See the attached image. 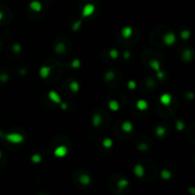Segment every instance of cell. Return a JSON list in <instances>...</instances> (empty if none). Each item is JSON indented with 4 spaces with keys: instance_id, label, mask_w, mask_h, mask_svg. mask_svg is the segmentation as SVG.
<instances>
[{
    "instance_id": "cell-29",
    "label": "cell",
    "mask_w": 195,
    "mask_h": 195,
    "mask_svg": "<svg viewBox=\"0 0 195 195\" xmlns=\"http://www.w3.org/2000/svg\"><path fill=\"white\" fill-rule=\"evenodd\" d=\"M2 18H3V13H2V12H0V20Z\"/></svg>"
},
{
    "instance_id": "cell-22",
    "label": "cell",
    "mask_w": 195,
    "mask_h": 195,
    "mask_svg": "<svg viewBox=\"0 0 195 195\" xmlns=\"http://www.w3.org/2000/svg\"><path fill=\"white\" fill-rule=\"evenodd\" d=\"M176 128H177L178 131H182V129H184V128H185V124H184L182 121L178 120L176 122Z\"/></svg>"
},
{
    "instance_id": "cell-27",
    "label": "cell",
    "mask_w": 195,
    "mask_h": 195,
    "mask_svg": "<svg viewBox=\"0 0 195 195\" xmlns=\"http://www.w3.org/2000/svg\"><path fill=\"white\" fill-rule=\"evenodd\" d=\"M80 180H82L81 182L82 183H85V184H88V183H90V178H89L87 175H84V176H82L81 178H80Z\"/></svg>"
},
{
    "instance_id": "cell-10",
    "label": "cell",
    "mask_w": 195,
    "mask_h": 195,
    "mask_svg": "<svg viewBox=\"0 0 195 195\" xmlns=\"http://www.w3.org/2000/svg\"><path fill=\"white\" fill-rule=\"evenodd\" d=\"M132 32H133V30H132V29L131 28V27H125V28H123L122 30H121V33H122L123 37L126 39L129 38V37L132 35Z\"/></svg>"
},
{
    "instance_id": "cell-20",
    "label": "cell",
    "mask_w": 195,
    "mask_h": 195,
    "mask_svg": "<svg viewBox=\"0 0 195 195\" xmlns=\"http://www.w3.org/2000/svg\"><path fill=\"white\" fill-rule=\"evenodd\" d=\"M71 67L74 68V69H78V68L81 67V62L79 59H74L73 62H71Z\"/></svg>"
},
{
    "instance_id": "cell-4",
    "label": "cell",
    "mask_w": 195,
    "mask_h": 195,
    "mask_svg": "<svg viewBox=\"0 0 195 195\" xmlns=\"http://www.w3.org/2000/svg\"><path fill=\"white\" fill-rule=\"evenodd\" d=\"M54 156L58 157V158H63L68 154V148L66 146H58L57 148L54 149L53 151Z\"/></svg>"
},
{
    "instance_id": "cell-23",
    "label": "cell",
    "mask_w": 195,
    "mask_h": 195,
    "mask_svg": "<svg viewBox=\"0 0 195 195\" xmlns=\"http://www.w3.org/2000/svg\"><path fill=\"white\" fill-rule=\"evenodd\" d=\"M190 33L189 30H184V32H181V37H182L183 39H187L189 37Z\"/></svg>"
},
{
    "instance_id": "cell-17",
    "label": "cell",
    "mask_w": 195,
    "mask_h": 195,
    "mask_svg": "<svg viewBox=\"0 0 195 195\" xmlns=\"http://www.w3.org/2000/svg\"><path fill=\"white\" fill-rule=\"evenodd\" d=\"M134 172L137 176H142L144 174V167L141 165H136L134 167Z\"/></svg>"
},
{
    "instance_id": "cell-7",
    "label": "cell",
    "mask_w": 195,
    "mask_h": 195,
    "mask_svg": "<svg viewBox=\"0 0 195 195\" xmlns=\"http://www.w3.org/2000/svg\"><path fill=\"white\" fill-rule=\"evenodd\" d=\"M172 101V97L169 93H163L160 96V102L164 106H169Z\"/></svg>"
},
{
    "instance_id": "cell-19",
    "label": "cell",
    "mask_w": 195,
    "mask_h": 195,
    "mask_svg": "<svg viewBox=\"0 0 195 195\" xmlns=\"http://www.w3.org/2000/svg\"><path fill=\"white\" fill-rule=\"evenodd\" d=\"M32 161L35 163H40L41 161H42V156L38 154V153H35V154H33L32 156Z\"/></svg>"
},
{
    "instance_id": "cell-30",
    "label": "cell",
    "mask_w": 195,
    "mask_h": 195,
    "mask_svg": "<svg viewBox=\"0 0 195 195\" xmlns=\"http://www.w3.org/2000/svg\"><path fill=\"white\" fill-rule=\"evenodd\" d=\"M0 157H1V151H0Z\"/></svg>"
},
{
    "instance_id": "cell-28",
    "label": "cell",
    "mask_w": 195,
    "mask_h": 195,
    "mask_svg": "<svg viewBox=\"0 0 195 195\" xmlns=\"http://www.w3.org/2000/svg\"><path fill=\"white\" fill-rule=\"evenodd\" d=\"M129 52H126L125 53V58L127 57V58H129Z\"/></svg>"
},
{
    "instance_id": "cell-2",
    "label": "cell",
    "mask_w": 195,
    "mask_h": 195,
    "mask_svg": "<svg viewBox=\"0 0 195 195\" xmlns=\"http://www.w3.org/2000/svg\"><path fill=\"white\" fill-rule=\"evenodd\" d=\"M94 12H95V6L91 4V3H88L82 9V17L83 18L90 17V16L93 15Z\"/></svg>"
},
{
    "instance_id": "cell-11",
    "label": "cell",
    "mask_w": 195,
    "mask_h": 195,
    "mask_svg": "<svg viewBox=\"0 0 195 195\" xmlns=\"http://www.w3.org/2000/svg\"><path fill=\"white\" fill-rule=\"evenodd\" d=\"M121 129H122V131H125V132H131L132 131V129H133V126L131 124V122L125 121V122H123V124L121 126Z\"/></svg>"
},
{
    "instance_id": "cell-9",
    "label": "cell",
    "mask_w": 195,
    "mask_h": 195,
    "mask_svg": "<svg viewBox=\"0 0 195 195\" xmlns=\"http://www.w3.org/2000/svg\"><path fill=\"white\" fill-rule=\"evenodd\" d=\"M136 108H137L139 111H146L147 109L149 108V104L148 102L144 99H140L137 102H136Z\"/></svg>"
},
{
    "instance_id": "cell-21",
    "label": "cell",
    "mask_w": 195,
    "mask_h": 195,
    "mask_svg": "<svg viewBox=\"0 0 195 195\" xmlns=\"http://www.w3.org/2000/svg\"><path fill=\"white\" fill-rule=\"evenodd\" d=\"M118 55H119V53L115 49H112L109 50V56L111 58H113V59H116V58L118 57Z\"/></svg>"
},
{
    "instance_id": "cell-16",
    "label": "cell",
    "mask_w": 195,
    "mask_h": 195,
    "mask_svg": "<svg viewBox=\"0 0 195 195\" xmlns=\"http://www.w3.org/2000/svg\"><path fill=\"white\" fill-rule=\"evenodd\" d=\"M102 145H103L104 148L109 149V148H111L112 145H113V141H112V139H111V138H106L103 140V142H102Z\"/></svg>"
},
{
    "instance_id": "cell-1",
    "label": "cell",
    "mask_w": 195,
    "mask_h": 195,
    "mask_svg": "<svg viewBox=\"0 0 195 195\" xmlns=\"http://www.w3.org/2000/svg\"><path fill=\"white\" fill-rule=\"evenodd\" d=\"M5 138L7 141H9L10 143L15 144V145H18V144H21L24 142V136L21 134V133H17V132H12V133H8L7 135H5Z\"/></svg>"
},
{
    "instance_id": "cell-25",
    "label": "cell",
    "mask_w": 195,
    "mask_h": 195,
    "mask_svg": "<svg viewBox=\"0 0 195 195\" xmlns=\"http://www.w3.org/2000/svg\"><path fill=\"white\" fill-rule=\"evenodd\" d=\"M81 23H82V21L81 20H78V21L75 23V24H73V30H78L80 29V26H81Z\"/></svg>"
},
{
    "instance_id": "cell-8",
    "label": "cell",
    "mask_w": 195,
    "mask_h": 195,
    "mask_svg": "<svg viewBox=\"0 0 195 195\" xmlns=\"http://www.w3.org/2000/svg\"><path fill=\"white\" fill-rule=\"evenodd\" d=\"M50 71H52V69H50V67L49 66H43L41 67V69L39 70V75L41 78H47L49 77V75L50 73Z\"/></svg>"
},
{
    "instance_id": "cell-6",
    "label": "cell",
    "mask_w": 195,
    "mask_h": 195,
    "mask_svg": "<svg viewBox=\"0 0 195 195\" xmlns=\"http://www.w3.org/2000/svg\"><path fill=\"white\" fill-rule=\"evenodd\" d=\"M48 95H49V99H50V100H52L53 103L58 104V105H60L61 103H62V100H61L60 95L58 94L56 91H49Z\"/></svg>"
},
{
    "instance_id": "cell-26",
    "label": "cell",
    "mask_w": 195,
    "mask_h": 195,
    "mask_svg": "<svg viewBox=\"0 0 195 195\" xmlns=\"http://www.w3.org/2000/svg\"><path fill=\"white\" fill-rule=\"evenodd\" d=\"M13 52H15V53H19L20 52H21V46L19 45V44H15V46H13Z\"/></svg>"
},
{
    "instance_id": "cell-15",
    "label": "cell",
    "mask_w": 195,
    "mask_h": 195,
    "mask_svg": "<svg viewBox=\"0 0 195 195\" xmlns=\"http://www.w3.org/2000/svg\"><path fill=\"white\" fill-rule=\"evenodd\" d=\"M109 108L111 109L112 111H117L118 109H119V103L116 100H111V101H109Z\"/></svg>"
},
{
    "instance_id": "cell-18",
    "label": "cell",
    "mask_w": 195,
    "mask_h": 195,
    "mask_svg": "<svg viewBox=\"0 0 195 195\" xmlns=\"http://www.w3.org/2000/svg\"><path fill=\"white\" fill-rule=\"evenodd\" d=\"M165 133H166V129H165V128H163V127H158V128L156 129V134L158 135L159 137L164 136Z\"/></svg>"
},
{
    "instance_id": "cell-12",
    "label": "cell",
    "mask_w": 195,
    "mask_h": 195,
    "mask_svg": "<svg viewBox=\"0 0 195 195\" xmlns=\"http://www.w3.org/2000/svg\"><path fill=\"white\" fill-rule=\"evenodd\" d=\"M92 124L94 127H99L102 124V117L100 114H94L93 117H92Z\"/></svg>"
},
{
    "instance_id": "cell-14",
    "label": "cell",
    "mask_w": 195,
    "mask_h": 195,
    "mask_svg": "<svg viewBox=\"0 0 195 195\" xmlns=\"http://www.w3.org/2000/svg\"><path fill=\"white\" fill-rule=\"evenodd\" d=\"M149 66H150V68H151L152 70H154V71H160V63H159V61L158 60H156V59H152L151 61L149 62Z\"/></svg>"
},
{
    "instance_id": "cell-24",
    "label": "cell",
    "mask_w": 195,
    "mask_h": 195,
    "mask_svg": "<svg viewBox=\"0 0 195 195\" xmlns=\"http://www.w3.org/2000/svg\"><path fill=\"white\" fill-rule=\"evenodd\" d=\"M128 87H129V90H134V89L136 88V83L134 81H132V80H131V81H129V83H128Z\"/></svg>"
},
{
    "instance_id": "cell-3",
    "label": "cell",
    "mask_w": 195,
    "mask_h": 195,
    "mask_svg": "<svg viewBox=\"0 0 195 195\" xmlns=\"http://www.w3.org/2000/svg\"><path fill=\"white\" fill-rule=\"evenodd\" d=\"M163 41L167 46H172L176 42V36L173 32H169L163 36Z\"/></svg>"
},
{
    "instance_id": "cell-13",
    "label": "cell",
    "mask_w": 195,
    "mask_h": 195,
    "mask_svg": "<svg viewBox=\"0 0 195 195\" xmlns=\"http://www.w3.org/2000/svg\"><path fill=\"white\" fill-rule=\"evenodd\" d=\"M80 89V85L77 81H71L70 84V90L73 92H78Z\"/></svg>"
},
{
    "instance_id": "cell-5",
    "label": "cell",
    "mask_w": 195,
    "mask_h": 195,
    "mask_svg": "<svg viewBox=\"0 0 195 195\" xmlns=\"http://www.w3.org/2000/svg\"><path fill=\"white\" fill-rule=\"evenodd\" d=\"M29 7L32 11L35 12H40L42 11V4H41V2L38 1V0H32V1H30Z\"/></svg>"
}]
</instances>
